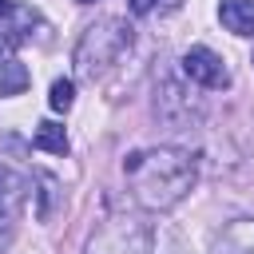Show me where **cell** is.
Masks as SVG:
<instances>
[{"instance_id":"obj_1","label":"cell","mask_w":254,"mask_h":254,"mask_svg":"<svg viewBox=\"0 0 254 254\" xmlns=\"http://www.w3.org/2000/svg\"><path fill=\"white\" fill-rule=\"evenodd\" d=\"M123 175L131 194L147 210H171L194 187V159L183 147H147L123 159Z\"/></svg>"},{"instance_id":"obj_2","label":"cell","mask_w":254,"mask_h":254,"mask_svg":"<svg viewBox=\"0 0 254 254\" xmlns=\"http://www.w3.org/2000/svg\"><path fill=\"white\" fill-rule=\"evenodd\" d=\"M127 48H131V28H127L123 20H99V24H91V28L79 36V44H75V71H79L83 79H95V75H103Z\"/></svg>"},{"instance_id":"obj_3","label":"cell","mask_w":254,"mask_h":254,"mask_svg":"<svg viewBox=\"0 0 254 254\" xmlns=\"http://www.w3.org/2000/svg\"><path fill=\"white\" fill-rule=\"evenodd\" d=\"M87 254H151V230L127 218H115L91 238Z\"/></svg>"},{"instance_id":"obj_4","label":"cell","mask_w":254,"mask_h":254,"mask_svg":"<svg viewBox=\"0 0 254 254\" xmlns=\"http://www.w3.org/2000/svg\"><path fill=\"white\" fill-rule=\"evenodd\" d=\"M183 75H187L190 83H198V87H210V91L230 87V67L222 64L218 52H210V48H202V44L183 52Z\"/></svg>"},{"instance_id":"obj_5","label":"cell","mask_w":254,"mask_h":254,"mask_svg":"<svg viewBox=\"0 0 254 254\" xmlns=\"http://www.w3.org/2000/svg\"><path fill=\"white\" fill-rule=\"evenodd\" d=\"M218 20L234 36H254V0H218Z\"/></svg>"},{"instance_id":"obj_6","label":"cell","mask_w":254,"mask_h":254,"mask_svg":"<svg viewBox=\"0 0 254 254\" xmlns=\"http://www.w3.org/2000/svg\"><path fill=\"white\" fill-rule=\"evenodd\" d=\"M28 190H32V179L0 163V210H8V214H16Z\"/></svg>"},{"instance_id":"obj_7","label":"cell","mask_w":254,"mask_h":254,"mask_svg":"<svg viewBox=\"0 0 254 254\" xmlns=\"http://www.w3.org/2000/svg\"><path fill=\"white\" fill-rule=\"evenodd\" d=\"M214 254H254V222L242 218V222L226 226L222 238L214 242Z\"/></svg>"},{"instance_id":"obj_8","label":"cell","mask_w":254,"mask_h":254,"mask_svg":"<svg viewBox=\"0 0 254 254\" xmlns=\"http://www.w3.org/2000/svg\"><path fill=\"white\" fill-rule=\"evenodd\" d=\"M32 83L28 67L20 60H0V95L12 99V95H24V87Z\"/></svg>"},{"instance_id":"obj_9","label":"cell","mask_w":254,"mask_h":254,"mask_svg":"<svg viewBox=\"0 0 254 254\" xmlns=\"http://www.w3.org/2000/svg\"><path fill=\"white\" fill-rule=\"evenodd\" d=\"M40 151H48V155H67V131L56 123V119H44V123H36V139H32Z\"/></svg>"},{"instance_id":"obj_10","label":"cell","mask_w":254,"mask_h":254,"mask_svg":"<svg viewBox=\"0 0 254 254\" xmlns=\"http://www.w3.org/2000/svg\"><path fill=\"white\" fill-rule=\"evenodd\" d=\"M36 194H40V206H36V218H48L52 214V202H56V179L52 175H36Z\"/></svg>"},{"instance_id":"obj_11","label":"cell","mask_w":254,"mask_h":254,"mask_svg":"<svg viewBox=\"0 0 254 254\" xmlns=\"http://www.w3.org/2000/svg\"><path fill=\"white\" fill-rule=\"evenodd\" d=\"M48 103H52L56 111H67V107L75 103V83H71V79H56V83H52V95H48Z\"/></svg>"},{"instance_id":"obj_12","label":"cell","mask_w":254,"mask_h":254,"mask_svg":"<svg viewBox=\"0 0 254 254\" xmlns=\"http://www.w3.org/2000/svg\"><path fill=\"white\" fill-rule=\"evenodd\" d=\"M12 234H16V214H8V210H0V254L8 250V242H12Z\"/></svg>"},{"instance_id":"obj_13","label":"cell","mask_w":254,"mask_h":254,"mask_svg":"<svg viewBox=\"0 0 254 254\" xmlns=\"http://www.w3.org/2000/svg\"><path fill=\"white\" fill-rule=\"evenodd\" d=\"M155 8V0H131V12L135 16H143V12H151Z\"/></svg>"},{"instance_id":"obj_14","label":"cell","mask_w":254,"mask_h":254,"mask_svg":"<svg viewBox=\"0 0 254 254\" xmlns=\"http://www.w3.org/2000/svg\"><path fill=\"white\" fill-rule=\"evenodd\" d=\"M12 12H16V4H12V0H0V20H4V16H12Z\"/></svg>"},{"instance_id":"obj_15","label":"cell","mask_w":254,"mask_h":254,"mask_svg":"<svg viewBox=\"0 0 254 254\" xmlns=\"http://www.w3.org/2000/svg\"><path fill=\"white\" fill-rule=\"evenodd\" d=\"M75 4H91V0H75Z\"/></svg>"}]
</instances>
